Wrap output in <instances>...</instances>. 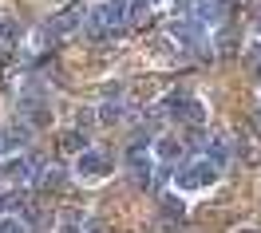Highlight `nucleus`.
Returning <instances> with one entry per match:
<instances>
[{
	"mask_svg": "<svg viewBox=\"0 0 261 233\" xmlns=\"http://www.w3.org/2000/svg\"><path fill=\"white\" fill-rule=\"evenodd\" d=\"M44 166H48V162H44L40 154H16V158H4V162H0V174H4L12 186L28 190V186H36V178H40Z\"/></svg>",
	"mask_w": 261,
	"mask_h": 233,
	"instance_id": "obj_4",
	"label": "nucleus"
},
{
	"mask_svg": "<svg viewBox=\"0 0 261 233\" xmlns=\"http://www.w3.org/2000/svg\"><path fill=\"white\" fill-rule=\"evenodd\" d=\"M253 32H257V36H261V20H257V24H253Z\"/></svg>",
	"mask_w": 261,
	"mask_h": 233,
	"instance_id": "obj_20",
	"label": "nucleus"
},
{
	"mask_svg": "<svg viewBox=\"0 0 261 233\" xmlns=\"http://www.w3.org/2000/svg\"><path fill=\"white\" fill-rule=\"evenodd\" d=\"M222 20H226V0H198L194 24H202V28H214V24H222Z\"/></svg>",
	"mask_w": 261,
	"mask_h": 233,
	"instance_id": "obj_10",
	"label": "nucleus"
},
{
	"mask_svg": "<svg viewBox=\"0 0 261 233\" xmlns=\"http://www.w3.org/2000/svg\"><path fill=\"white\" fill-rule=\"evenodd\" d=\"M0 233H28V225L16 214H0Z\"/></svg>",
	"mask_w": 261,
	"mask_h": 233,
	"instance_id": "obj_16",
	"label": "nucleus"
},
{
	"mask_svg": "<svg viewBox=\"0 0 261 233\" xmlns=\"http://www.w3.org/2000/svg\"><path fill=\"white\" fill-rule=\"evenodd\" d=\"M166 115L174 119L178 127H202V123H206V107H202V99H194V95L174 91V95L166 99Z\"/></svg>",
	"mask_w": 261,
	"mask_h": 233,
	"instance_id": "obj_5",
	"label": "nucleus"
},
{
	"mask_svg": "<svg viewBox=\"0 0 261 233\" xmlns=\"http://www.w3.org/2000/svg\"><path fill=\"white\" fill-rule=\"evenodd\" d=\"M194 8H198V0H174V12H178V20H194Z\"/></svg>",
	"mask_w": 261,
	"mask_h": 233,
	"instance_id": "obj_18",
	"label": "nucleus"
},
{
	"mask_svg": "<svg viewBox=\"0 0 261 233\" xmlns=\"http://www.w3.org/2000/svg\"><path fill=\"white\" fill-rule=\"evenodd\" d=\"M127 174L139 190L154 186V178H159V174H154V154H150L147 147H130L127 150Z\"/></svg>",
	"mask_w": 261,
	"mask_h": 233,
	"instance_id": "obj_6",
	"label": "nucleus"
},
{
	"mask_svg": "<svg viewBox=\"0 0 261 233\" xmlns=\"http://www.w3.org/2000/svg\"><path fill=\"white\" fill-rule=\"evenodd\" d=\"M159 214H163L166 225H178L182 217H186V206H182L178 194H163V201H159Z\"/></svg>",
	"mask_w": 261,
	"mask_h": 233,
	"instance_id": "obj_12",
	"label": "nucleus"
},
{
	"mask_svg": "<svg viewBox=\"0 0 261 233\" xmlns=\"http://www.w3.org/2000/svg\"><path fill=\"white\" fill-rule=\"evenodd\" d=\"M95 119H99V123H103V127H115V123L123 119V103H119V95L103 103V107H99V111H95Z\"/></svg>",
	"mask_w": 261,
	"mask_h": 233,
	"instance_id": "obj_13",
	"label": "nucleus"
},
{
	"mask_svg": "<svg viewBox=\"0 0 261 233\" xmlns=\"http://www.w3.org/2000/svg\"><path fill=\"white\" fill-rule=\"evenodd\" d=\"M111 154L107 150H95V147H87L75 154V174L80 178H103V174H111Z\"/></svg>",
	"mask_w": 261,
	"mask_h": 233,
	"instance_id": "obj_9",
	"label": "nucleus"
},
{
	"mask_svg": "<svg viewBox=\"0 0 261 233\" xmlns=\"http://www.w3.org/2000/svg\"><path fill=\"white\" fill-rule=\"evenodd\" d=\"M147 4H154V0H147Z\"/></svg>",
	"mask_w": 261,
	"mask_h": 233,
	"instance_id": "obj_22",
	"label": "nucleus"
},
{
	"mask_svg": "<svg viewBox=\"0 0 261 233\" xmlns=\"http://www.w3.org/2000/svg\"><path fill=\"white\" fill-rule=\"evenodd\" d=\"M257 83H261V64H257Z\"/></svg>",
	"mask_w": 261,
	"mask_h": 233,
	"instance_id": "obj_21",
	"label": "nucleus"
},
{
	"mask_svg": "<svg viewBox=\"0 0 261 233\" xmlns=\"http://www.w3.org/2000/svg\"><path fill=\"white\" fill-rule=\"evenodd\" d=\"M64 150H67V154H80V150H87V138H83V131H80V127L64 134Z\"/></svg>",
	"mask_w": 261,
	"mask_h": 233,
	"instance_id": "obj_14",
	"label": "nucleus"
},
{
	"mask_svg": "<svg viewBox=\"0 0 261 233\" xmlns=\"http://www.w3.org/2000/svg\"><path fill=\"white\" fill-rule=\"evenodd\" d=\"M166 32H170V40H174V44H182L186 51H206V28H202V24H194V20H178V16H174Z\"/></svg>",
	"mask_w": 261,
	"mask_h": 233,
	"instance_id": "obj_7",
	"label": "nucleus"
},
{
	"mask_svg": "<svg viewBox=\"0 0 261 233\" xmlns=\"http://www.w3.org/2000/svg\"><path fill=\"white\" fill-rule=\"evenodd\" d=\"M218 178H222V170L214 166L210 158H186L174 170V190H210Z\"/></svg>",
	"mask_w": 261,
	"mask_h": 233,
	"instance_id": "obj_2",
	"label": "nucleus"
},
{
	"mask_svg": "<svg viewBox=\"0 0 261 233\" xmlns=\"http://www.w3.org/2000/svg\"><path fill=\"white\" fill-rule=\"evenodd\" d=\"M218 51H222V55H233V51H238V40H233V32H218Z\"/></svg>",
	"mask_w": 261,
	"mask_h": 233,
	"instance_id": "obj_17",
	"label": "nucleus"
},
{
	"mask_svg": "<svg viewBox=\"0 0 261 233\" xmlns=\"http://www.w3.org/2000/svg\"><path fill=\"white\" fill-rule=\"evenodd\" d=\"M83 20H87V4H83V0H71L67 8H60V12L44 24V40H67V36L83 32Z\"/></svg>",
	"mask_w": 261,
	"mask_h": 233,
	"instance_id": "obj_3",
	"label": "nucleus"
},
{
	"mask_svg": "<svg viewBox=\"0 0 261 233\" xmlns=\"http://www.w3.org/2000/svg\"><path fill=\"white\" fill-rule=\"evenodd\" d=\"M0 36H4V40H16V24H12V20H4V24H0Z\"/></svg>",
	"mask_w": 261,
	"mask_h": 233,
	"instance_id": "obj_19",
	"label": "nucleus"
},
{
	"mask_svg": "<svg viewBox=\"0 0 261 233\" xmlns=\"http://www.w3.org/2000/svg\"><path fill=\"white\" fill-rule=\"evenodd\" d=\"M28 142H32L28 123H4L0 127V158H16L20 150H28Z\"/></svg>",
	"mask_w": 261,
	"mask_h": 233,
	"instance_id": "obj_8",
	"label": "nucleus"
},
{
	"mask_svg": "<svg viewBox=\"0 0 261 233\" xmlns=\"http://www.w3.org/2000/svg\"><path fill=\"white\" fill-rule=\"evenodd\" d=\"M147 0H127V24H143L147 20Z\"/></svg>",
	"mask_w": 261,
	"mask_h": 233,
	"instance_id": "obj_15",
	"label": "nucleus"
},
{
	"mask_svg": "<svg viewBox=\"0 0 261 233\" xmlns=\"http://www.w3.org/2000/svg\"><path fill=\"white\" fill-rule=\"evenodd\" d=\"M87 32L91 36H115L127 28V0H99L95 8H87Z\"/></svg>",
	"mask_w": 261,
	"mask_h": 233,
	"instance_id": "obj_1",
	"label": "nucleus"
},
{
	"mask_svg": "<svg viewBox=\"0 0 261 233\" xmlns=\"http://www.w3.org/2000/svg\"><path fill=\"white\" fill-rule=\"evenodd\" d=\"M186 154V147H182L178 134H163L159 142H154V158H163V162H174V158H182Z\"/></svg>",
	"mask_w": 261,
	"mask_h": 233,
	"instance_id": "obj_11",
	"label": "nucleus"
}]
</instances>
